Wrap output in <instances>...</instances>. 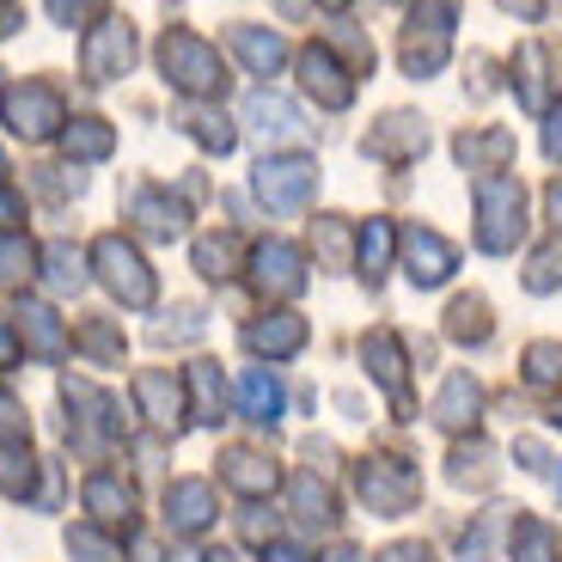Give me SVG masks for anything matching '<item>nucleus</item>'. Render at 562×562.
I'll use <instances>...</instances> for the list:
<instances>
[{"label":"nucleus","instance_id":"1","mask_svg":"<svg viewBox=\"0 0 562 562\" xmlns=\"http://www.w3.org/2000/svg\"><path fill=\"white\" fill-rule=\"evenodd\" d=\"M159 68L166 80L178 86L183 99H221L226 92V68H221V49L196 31H166L159 37Z\"/></svg>","mask_w":562,"mask_h":562},{"label":"nucleus","instance_id":"2","mask_svg":"<svg viewBox=\"0 0 562 562\" xmlns=\"http://www.w3.org/2000/svg\"><path fill=\"white\" fill-rule=\"evenodd\" d=\"M526 239V183L520 178H477V245L490 257H507Z\"/></svg>","mask_w":562,"mask_h":562},{"label":"nucleus","instance_id":"3","mask_svg":"<svg viewBox=\"0 0 562 562\" xmlns=\"http://www.w3.org/2000/svg\"><path fill=\"white\" fill-rule=\"evenodd\" d=\"M355 490H361V502L373 507L380 520H404L422 495V471L404 452H373V459H361V471H355Z\"/></svg>","mask_w":562,"mask_h":562},{"label":"nucleus","instance_id":"4","mask_svg":"<svg viewBox=\"0 0 562 562\" xmlns=\"http://www.w3.org/2000/svg\"><path fill=\"white\" fill-rule=\"evenodd\" d=\"M452 49V0H416V13L404 25V43H397V61H404L409 80H428V74L447 68Z\"/></svg>","mask_w":562,"mask_h":562},{"label":"nucleus","instance_id":"5","mask_svg":"<svg viewBox=\"0 0 562 562\" xmlns=\"http://www.w3.org/2000/svg\"><path fill=\"white\" fill-rule=\"evenodd\" d=\"M92 263H99V281L123 300V306H135V312L154 306V269H147V257H140L123 233H104V239L92 245Z\"/></svg>","mask_w":562,"mask_h":562},{"label":"nucleus","instance_id":"6","mask_svg":"<svg viewBox=\"0 0 562 562\" xmlns=\"http://www.w3.org/2000/svg\"><path fill=\"white\" fill-rule=\"evenodd\" d=\"M7 128L25 140H49L68 128V104H61V92L49 80H25L7 92Z\"/></svg>","mask_w":562,"mask_h":562},{"label":"nucleus","instance_id":"7","mask_svg":"<svg viewBox=\"0 0 562 562\" xmlns=\"http://www.w3.org/2000/svg\"><path fill=\"white\" fill-rule=\"evenodd\" d=\"M80 68H86L92 86L128 74L135 68V25H128V19H99V25L86 31V43H80Z\"/></svg>","mask_w":562,"mask_h":562},{"label":"nucleus","instance_id":"8","mask_svg":"<svg viewBox=\"0 0 562 562\" xmlns=\"http://www.w3.org/2000/svg\"><path fill=\"white\" fill-rule=\"evenodd\" d=\"M251 183H257V196H263L276 214H294V209H306L312 190H318V166H312V159H300V154L263 159V166L251 171Z\"/></svg>","mask_w":562,"mask_h":562},{"label":"nucleus","instance_id":"9","mask_svg":"<svg viewBox=\"0 0 562 562\" xmlns=\"http://www.w3.org/2000/svg\"><path fill=\"white\" fill-rule=\"evenodd\" d=\"M361 154L380 159V166H409L416 154H428V123H422V116H409V111H385L380 123L367 128Z\"/></svg>","mask_w":562,"mask_h":562},{"label":"nucleus","instance_id":"10","mask_svg":"<svg viewBox=\"0 0 562 562\" xmlns=\"http://www.w3.org/2000/svg\"><path fill=\"white\" fill-rule=\"evenodd\" d=\"M300 86L324 111H349L355 104V68H342L330 49H300Z\"/></svg>","mask_w":562,"mask_h":562},{"label":"nucleus","instance_id":"11","mask_svg":"<svg viewBox=\"0 0 562 562\" xmlns=\"http://www.w3.org/2000/svg\"><path fill=\"white\" fill-rule=\"evenodd\" d=\"M251 269H257V288H263L269 300H294L300 288H306V257H300V245H288V239L257 245Z\"/></svg>","mask_w":562,"mask_h":562},{"label":"nucleus","instance_id":"12","mask_svg":"<svg viewBox=\"0 0 562 562\" xmlns=\"http://www.w3.org/2000/svg\"><path fill=\"white\" fill-rule=\"evenodd\" d=\"M404 276L416 281V288H440V281L459 269V251H452L447 239H440L435 226H416V233H404Z\"/></svg>","mask_w":562,"mask_h":562},{"label":"nucleus","instance_id":"13","mask_svg":"<svg viewBox=\"0 0 562 562\" xmlns=\"http://www.w3.org/2000/svg\"><path fill=\"white\" fill-rule=\"evenodd\" d=\"M361 361H367V373H373V385H385V397L397 404V416L409 422V392H404V342L392 337V330H373V337L361 342Z\"/></svg>","mask_w":562,"mask_h":562},{"label":"nucleus","instance_id":"14","mask_svg":"<svg viewBox=\"0 0 562 562\" xmlns=\"http://www.w3.org/2000/svg\"><path fill=\"white\" fill-rule=\"evenodd\" d=\"M245 349L269 355V361H288V355L306 349V318H294V312H269V318L245 324Z\"/></svg>","mask_w":562,"mask_h":562},{"label":"nucleus","instance_id":"15","mask_svg":"<svg viewBox=\"0 0 562 562\" xmlns=\"http://www.w3.org/2000/svg\"><path fill=\"white\" fill-rule=\"evenodd\" d=\"M452 154H459L464 171H477V178H502L507 159H514V135L507 128H464Z\"/></svg>","mask_w":562,"mask_h":562},{"label":"nucleus","instance_id":"16","mask_svg":"<svg viewBox=\"0 0 562 562\" xmlns=\"http://www.w3.org/2000/svg\"><path fill=\"white\" fill-rule=\"evenodd\" d=\"M214 520V490L202 477H178L166 490V526L171 532H209Z\"/></svg>","mask_w":562,"mask_h":562},{"label":"nucleus","instance_id":"17","mask_svg":"<svg viewBox=\"0 0 562 562\" xmlns=\"http://www.w3.org/2000/svg\"><path fill=\"white\" fill-rule=\"evenodd\" d=\"M477 416H483V385L471 373H447V385L435 397V422L447 435H464V428H477Z\"/></svg>","mask_w":562,"mask_h":562},{"label":"nucleus","instance_id":"18","mask_svg":"<svg viewBox=\"0 0 562 562\" xmlns=\"http://www.w3.org/2000/svg\"><path fill=\"white\" fill-rule=\"evenodd\" d=\"M128 221H135L147 239H178L190 209H183L178 196H166V190H135V196H128Z\"/></svg>","mask_w":562,"mask_h":562},{"label":"nucleus","instance_id":"19","mask_svg":"<svg viewBox=\"0 0 562 562\" xmlns=\"http://www.w3.org/2000/svg\"><path fill=\"white\" fill-rule=\"evenodd\" d=\"M245 123L263 140H306V123H300V111L281 99V92H251V99H245Z\"/></svg>","mask_w":562,"mask_h":562},{"label":"nucleus","instance_id":"20","mask_svg":"<svg viewBox=\"0 0 562 562\" xmlns=\"http://www.w3.org/2000/svg\"><path fill=\"white\" fill-rule=\"evenodd\" d=\"M135 397H140V409H147V422H154L159 435H178L183 428V392H178L171 373H140Z\"/></svg>","mask_w":562,"mask_h":562},{"label":"nucleus","instance_id":"21","mask_svg":"<svg viewBox=\"0 0 562 562\" xmlns=\"http://www.w3.org/2000/svg\"><path fill=\"white\" fill-rule=\"evenodd\" d=\"M221 483H233L239 495H269L276 490V464L257 447H226L221 452Z\"/></svg>","mask_w":562,"mask_h":562},{"label":"nucleus","instance_id":"22","mask_svg":"<svg viewBox=\"0 0 562 562\" xmlns=\"http://www.w3.org/2000/svg\"><path fill=\"white\" fill-rule=\"evenodd\" d=\"M19 337L31 342V349L43 355V361H61V355L74 349V337H68V324L56 318L49 306H25L19 312Z\"/></svg>","mask_w":562,"mask_h":562},{"label":"nucleus","instance_id":"23","mask_svg":"<svg viewBox=\"0 0 562 562\" xmlns=\"http://www.w3.org/2000/svg\"><path fill=\"white\" fill-rule=\"evenodd\" d=\"M233 49L245 56L251 74H281V61H288V43L263 25H233Z\"/></svg>","mask_w":562,"mask_h":562},{"label":"nucleus","instance_id":"24","mask_svg":"<svg viewBox=\"0 0 562 562\" xmlns=\"http://www.w3.org/2000/svg\"><path fill=\"white\" fill-rule=\"evenodd\" d=\"M490 300L483 294H464V300H452L447 306V337L452 342H471V349H477V342H490Z\"/></svg>","mask_w":562,"mask_h":562},{"label":"nucleus","instance_id":"25","mask_svg":"<svg viewBox=\"0 0 562 562\" xmlns=\"http://www.w3.org/2000/svg\"><path fill=\"white\" fill-rule=\"evenodd\" d=\"M86 507L99 514V520H128V507H135V490H128L116 471H92L86 477Z\"/></svg>","mask_w":562,"mask_h":562},{"label":"nucleus","instance_id":"26","mask_svg":"<svg viewBox=\"0 0 562 562\" xmlns=\"http://www.w3.org/2000/svg\"><path fill=\"white\" fill-rule=\"evenodd\" d=\"M61 147H68V159H104L116 147V128L104 123V116H74V123L61 128Z\"/></svg>","mask_w":562,"mask_h":562},{"label":"nucleus","instance_id":"27","mask_svg":"<svg viewBox=\"0 0 562 562\" xmlns=\"http://www.w3.org/2000/svg\"><path fill=\"white\" fill-rule=\"evenodd\" d=\"M294 514H300V526H318V532H330V526H337V495L324 490L312 471H300V477H294Z\"/></svg>","mask_w":562,"mask_h":562},{"label":"nucleus","instance_id":"28","mask_svg":"<svg viewBox=\"0 0 562 562\" xmlns=\"http://www.w3.org/2000/svg\"><path fill=\"white\" fill-rule=\"evenodd\" d=\"M392 251H397V233L385 214H373V221L361 226V281H385V269H392Z\"/></svg>","mask_w":562,"mask_h":562},{"label":"nucleus","instance_id":"29","mask_svg":"<svg viewBox=\"0 0 562 562\" xmlns=\"http://www.w3.org/2000/svg\"><path fill=\"white\" fill-rule=\"evenodd\" d=\"M245 422H257V428H276L281 422V380L276 373H245Z\"/></svg>","mask_w":562,"mask_h":562},{"label":"nucleus","instance_id":"30","mask_svg":"<svg viewBox=\"0 0 562 562\" xmlns=\"http://www.w3.org/2000/svg\"><path fill=\"white\" fill-rule=\"evenodd\" d=\"M514 68H520V104L526 111H550V92H544V43H520V56H514Z\"/></svg>","mask_w":562,"mask_h":562},{"label":"nucleus","instance_id":"31","mask_svg":"<svg viewBox=\"0 0 562 562\" xmlns=\"http://www.w3.org/2000/svg\"><path fill=\"white\" fill-rule=\"evenodd\" d=\"M43 269H49V288H61V294H80L86 288V251L68 239H56L43 251Z\"/></svg>","mask_w":562,"mask_h":562},{"label":"nucleus","instance_id":"32","mask_svg":"<svg viewBox=\"0 0 562 562\" xmlns=\"http://www.w3.org/2000/svg\"><path fill=\"white\" fill-rule=\"evenodd\" d=\"M190 392H196V422H226L221 409H226V380H221V367L214 361H196L190 367Z\"/></svg>","mask_w":562,"mask_h":562},{"label":"nucleus","instance_id":"33","mask_svg":"<svg viewBox=\"0 0 562 562\" xmlns=\"http://www.w3.org/2000/svg\"><path fill=\"white\" fill-rule=\"evenodd\" d=\"M514 562H557V532L544 520H514Z\"/></svg>","mask_w":562,"mask_h":562},{"label":"nucleus","instance_id":"34","mask_svg":"<svg viewBox=\"0 0 562 562\" xmlns=\"http://www.w3.org/2000/svg\"><path fill=\"white\" fill-rule=\"evenodd\" d=\"M196 269H202L209 281L239 276V239H221V233H209V239H196Z\"/></svg>","mask_w":562,"mask_h":562},{"label":"nucleus","instance_id":"35","mask_svg":"<svg viewBox=\"0 0 562 562\" xmlns=\"http://www.w3.org/2000/svg\"><path fill=\"white\" fill-rule=\"evenodd\" d=\"M507 526V507H483L477 514V526L459 538V557L464 562H490V550H495V532Z\"/></svg>","mask_w":562,"mask_h":562},{"label":"nucleus","instance_id":"36","mask_svg":"<svg viewBox=\"0 0 562 562\" xmlns=\"http://www.w3.org/2000/svg\"><path fill=\"white\" fill-rule=\"evenodd\" d=\"M526 385L562 392V342H532V349H526Z\"/></svg>","mask_w":562,"mask_h":562},{"label":"nucleus","instance_id":"37","mask_svg":"<svg viewBox=\"0 0 562 562\" xmlns=\"http://www.w3.org/2000/svg\"><path fill=\"white\" fill-rule=\"evenodd\" d=\"M447 477L459 483V490H464V483H471V490H483V483L495 477V464H490V452H483L477 440H471V447H452V459H447Z\"/></svg>","mask_w":562,"mask_h":562},{"label":"nucleus","instance_id":"38","mask_svg":"<svg viewBox=\"0 0 562 562\" xmlns=\"http://www.w3.org/2000/svg\"><path fill=\"white\" fill-rule=\"evenodd\" d=\"M74 349H86L92 361H104V367L123 361V337H116L104 318H86V324H80V337H74Z\"/></svg>","mask_w":562,"mask_h":562},{"label":"nucleus","instance_id":"39","mask_svg":"<svg viewBox=\"0 0 562 562\" xmlns=\"http://www.w3.org/2000/svg\"><path fill=\"white\" fill-rule=\"evenodd\" d=\"M190 135L209 147V154H233V140H239V128L226 123V116H214V111H196L190 116Z\"/></svg>","mask_w":562,"mask_h":562},{"label":"nucleus","instance_id":"40","mask_svg":"<svg viewBox=\"0 0 562 562\" xmlns=\"http://www.w3.org/2000/svg\"><path fill=\"white\" fill-rule=\"evenodd\" d=\"M526 288H532V294L562 288V245H544V251L532 257V269H526Z\"/></svg>","mask_w":562,"mask_h":562},{"label":"nucleus","instance_id":"41","mask_svg":"<svg viewBox=\"0 0 562 562\" xmlns=\"http://www.w3.org/2000/svg\"><path fill=\"white\" fill-rule=\"evenodd\" d=\"M25 483H31V452H25V440H13V447L0 452V490L25 495Z\"/></svg>","mask_w":562,"mask_h":562},{"label":"nucleus","instance_id":"42","mask_svg":"<svg viewBox=\"0 0 562 562\" xmlns=\"http://www.w3.org/2000/svg\"><path fill=\"white\" fill-rule=\"evenodd\" d=\"M68 550H74L80 562H123V550H116L104 532H92V526H80V532H68Z\"/></svg>","mask_w":562,"mask_h":562},{"label":"nucleus","instance_id":"43","mask_svg":"<svg viewBox=\"0 0 562 562\" xmlns=\"http://www.w3.org/2000/svg\"><path fill=\"white\" fill-rule=\"evenodd\" d=\"M31 263H37V251H31L25 239H0V281L31 276Z\"/></svg>","mask_w":562,"mask_h":562},{"label":"nucleus","instance_id":"44","mask_svg":"<svg viewBox=\"0 0 562 562\" xmlns=\"http://www.w3.org/2000/svg\"><path fill=\"white\" fill-rule=\"evenodd\" d=\"M104 0H49V19H56V25H86V13H99Z\"/></svg>","mask_w":562,"mask_h":562},{"label":"nucleus","instance_id":"45","mask_svg":"<svg viewBox=\"0 0 562 562\" xmlns=\"http://www.w3.org/2000/svg\"><path fill=\"white\" fill-rule=\"evenodd\" d=\"M514 459H520L526 471H550V464H557L544 447H538V440H514Z\"/></svg>","mask_w":562,"mask_h":562},{"label":"nucleus","instance_id":"46","mask_svg":"<svg viewBox=\"0 0 562 562\" xmlns=\"http://www.w3.org/2000/svg\"><path fill=\"white\" fill-rule=\"evenodd\" d=\"M380 562H435V550L428 544H392V550H380Z\"/></svg>","mask_w":562,"mask_h":562},{"label":"nucleus","instance_id":"47","mask_svg":"<svg viewBox=\"0 0 562 562\" xmlns=\"http://www.w3.org/2000/svg\"><path fill=\"white\" fill-rule=\"evenodd\" d=\"M544 154H550V159H557V166H562V104H557V111H550V123H544Z\"/></svg>","mask_w":562,"mask_h":562},{"label":"nucleus","instance_id":"48","mask_svg":"<svg viewBox=\"0 0 562 562\" xmlns=\"http://www.w3.org/2000/svg\"><path fill=\"white\" fill-rule=\"evenodd\" d=\"M19 361V324L0 318V367H13Z\"/></svg>","mask_w":562,"mask_h":562},{"label":"nucleus","instance_id":"49","mask_svg":"<svg viewBox=\"0 0 562 562\" xmlns=\"http://www.w3.org/2000/svg\"><path fill=\"white\" fill-rule=\"evenodd\" d=\"M263 562H312V557H306V550H294V544H269Z\"/></svg>","mask_w":562,"mask_h":562},{"label":"nucleus","instance_id":"50","mask_svg":"<svg viewBox=\"0 0 562 562\" xmlns=\"http://www.w3.org/2000/svg\"><path fill=\"white\" fill-rule=\"evenodd\" d=\"M544 202H550V226H557V233H562V178H557V183H550V190H544Z\"/></svg>","mask_w":562,"mask_h":562},{"label":"nucleus","instance_id":"51","mask_svg":"<svg viewBox=\"0 0 562 562\" xmlns=\"http://www.w3.org/2000/svg\"><path fill=\"white\" fill-rule=\"evenodd\" d=\"M13 31H19V7L13 0H0V37H13Z\"/></svg>","mask_w":562,"mask_h":562},{"label":"nucleus","instance_id":"52","mask_svg":"<svg viewBox=\"0 0 562 562\" xmlns=\"http://www.w3.org/2000/svg\"><path fill=\"white\" fill-rule=\"evenodd\" d=\"M324 562H367V550H361V544H337Z\"/></svg>","mask_w":562,"mask_h":562},{"label":"nucleus","instance_id":"53","mask_svg":"<svg viewBox=\"0 0 562 562\" xmlns=\"http://www.w3.org/2000/svg\"><path fill=\"white\" fill-rule=\"evenodd\" d=\"M507 13H526V19H538V13H544V0H507Z\"/></svg>","mask_w":562,"mask_h":562},{"label":"nucleus","instance_id":"54","mask_svg":"<svg viewBox=\"0 0 562 562\" xmlns=\"http://www.w3.org/2000/svg\"><path fill=\"white\" fill-rule=\"evenodd\" d=\"M13 221H19V202L7 196V190H0V226H13Z\"/></svg>","mask_w":562,"mask_h":562},{"label":"nucleus","instance_id":"55","mask_svg":"<svg viewBox=\"0 0 562 562\" xmlns=\"http://www.w3.org/2000/svg\"><path fill=\"white\" fill-rule=\"evenodd\" d=\"M281 13L294 19V13H306V0H281Z\"/></svg>","mask_w":562,"mask_h":562},{"label":"nucleus","instance_id":"56","mask_svg":"<svg viewBox=\"0 0 562 562\" xmlns=\"http://www.w3.org/2000/svg\"><path fill=\"white\" fill-rule=\"evenodd\" d=\"M202 562H239V557H233V550H209Z\"/></svg>","mask_w":562,"mask_h":562},{"label":"nucleus","instance_id":"57","mask_svg":"<svg viewBox=\"0 0 562 562\" xmlns=\"http://www.w3.org/2000/svg\"><path fill=\"white\" fill-rule=\"evenodd\" d=\"M550 483H557V495H562V464H557V471H550Z\"/></svg>","mask_w":562,"mask_h":562},{"label":"nucleus","instance_id":"58","mask_svg":"<svg viewBox=\"0 0 562 562\" xmlns=\"http://www.w3.org/2000/svg\"><path fill=\"white\" fill-rule=\"evenodd\" d=\"M324 7H337V13H342V7H349V0H324Z\"/></svg>","mask_w":562,"mask_h":562},{"label":"nucleus","instance_id":"59","mask_svg":"<svg viewBox=\"0 0 562 562\" xmlns=\"http://www.w3.org/2000/svg\"><path fill=\"white\" fill-rule=\"evenodd\" d=\"M557 428H562V404H557Z\"/></svg>","mask_w":562,"mask_h":562},{"label":"nucleus","instance_id":"60","mask_svg":"<svg viewBox=\"0 0 562 562\" xmlns=\"http://www.w3.org/2000/svg\"><path fill=\"white\" fill-rule=\"evenodd\" d=\"M0 178H7V159H0Z\"/></svg>","mask_w":562,"mask_h":562}]
</instances>
